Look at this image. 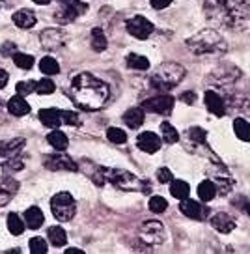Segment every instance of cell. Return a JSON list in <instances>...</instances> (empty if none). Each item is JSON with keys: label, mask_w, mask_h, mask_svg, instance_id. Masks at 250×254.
Segmentation results:
<instances>
[{"label": "cell", "mask_w": 250, "mask_h": 254, "mask_svg": "<svg viewBox=\"0 0 250 254\" xmlns=\"http://www.w3.org/2000/svg\"><path fill=\"white\" fill-rule=\"evenodd\" d=\"M124 122L127 127L131 129H138V127L144 124V109L140 107H133L124 114Z\"/></svg>", "instance_id": "7402d4cb"}, {"label": "cell", "mask_w": 250, "mask_h": 254, "mask_svg": "<svg viewBox=\"0 0 250 254\" xmlns=\"http://www.w3.org/2000/svg\"><path fill=\"white\" fill-rule=\"evenodd\" d=\"M136 144H138V148L142 151H146V153H155V151L161 150V136H157L155 133H151V131H146V133H140L138 138H136Z\"/></svg>", "instance_id": "9a60e30c"}, {"label": "cell", "mask_w": 250, "mask_h": 254, "mask_svg": "<svg viewBox=\"0 0 250 254\" xmlns=\"http://www.w3.org/2000/svg\"><path fill=\"white\" fill-rule=\"evenodd\" d=\"M39 120L43 126L51 127V129H56L60 127L62 122V111H56V109H41L39 111Z\"/></svg>", "instance_id": "d6986e66"}, {"label": "cell", "mask_w": 250, "mask_h": 254, "mask_svg": "<svg viewBox=\"0 0 250 254\" xmlns=\"http://www.w3.org/2000/svg\"><path fill=\"white\" fill-rule=\"evenodd\" d=\"M17 189H19V183L15 180H11V178L0 180V206H6Z\"/></svg>", "instance_id": "ffe728a7"}, {"label": "cell", "mask_w": 250, "mask_h": 254, "mask_svg": "<svg viewBox=\"0 0 250 254\" xmlns=\"http://www.w3.org/2000/svg\"><path fill=\"white\" fill-rule=\"evenodd\" d=\"M181 101H185V103H194L196 101V94L194 92H185V94L181 95Z\"/></svg>", "instance_id": "f6af8a7d"}, {"label": "cell", "mask_w": 250, "mask_h": 254, "mask_svg": "<svg viewBox=\"0 0 250 254\" xmlns=\"http://www.w3.org/2000/svg\"><path fill=\"white\" fill-rule=\"evenodd\" d=\"M211 226L220 234H230L235 228V221L226 213H217L211 217Z\"/></svg>", "instance_id": "ac0fdd59"}, {"label": "cell", "mask_w": 250, "mask_h": 254, "mask_svg": "<svg viewBox=\"0 0 250 254\" xmlns=\"http://www.w3.org/2000/svg\"><path fill=\"white\" fill-rule=\"evenodd\" d=\"M8 111H9V114H13V116H26V114L30 112V105L24 101L23 95L17 94L8 101Z\"/></svg>", "instance_id": "44dd1931"}, {"label": "cell", "mask_w": 250, "mask_h": 254, "mask_svg": "<svg viewBox=\"0 0 250 254\" xmlns=\"http://www.w3.org/2000/svg\"><path fill=\"white\" fill-rule=\"evenodd\" d=\"M103 176H105V182H110L114 187L122 190H142L149 194L151 192V185L144 180H138L134 174H131L129 170L124 168H103Z\"/></svg>", "instance_id": "5b68a950"}, {"label": "cell", "mask_w": 250, "mask_h": 254, "mask_svg": "<svg viewBox=\"0 0 250 254\" xmlns=\"http://www.w3.org/2000/svg\"><path fill=\"white\" fill-rule=\"evenodd\" d=\"M205 107H207V111L213 112L215 116H224V114H226L224 99H222L217 92H213V90H207V92H205Z\"/></svg>", "instance_id": "e0dca14e"}, {"label": "cell", "mask_w": 250, "mask_h": 254, "mask_svg": "<svg viewBox=\"0 0 250 254\" xmlns=\"http://www.w3.org/2000/svg\"><path fill=\"white\" fill-rule=\"evenodd\" d=\"M8 80H9L8 71H4V69H0V90H2V88H6V84H8Z\"/></svg>", "instance_id": "bcb514c9"}, {"label": "cell", "mask_w": 250, "mask_h": 254, "mask_svg": "<svg viewBox=\"0 0 250 254\" xmlns=\"http://www.w3.org/2000/svg\"><path fill=\"white\" fill-rule=\"evenodd\" d=\"M149 2H151V8L155 9H164L172 4V0H149Z\"/></svg>", "instance_id": "ee69618b"}, {"label": "cell", "mask_w": 250, "mask_h": 254, "mask_svg": "<svg viewBox=\"0 0 250 254\" xmlns=\"http://www.w3.org/2000/svg\"><path fill=\"white\" fill-rule=\"evenodd\" d=\"M26 140L24 138H11V140H0V165H6L8 161L17 157L23 151Z\"/></svg>", "instance_id": "30bf717a"}, {"label": "cell", "mask_w": 250, "mask_h": 254, "mask_svg": "<svg viewBox=\"0 0 250 254\" xmlns=\"http://www.w3.org/2000/svg\"><path fill=\"white\" fill-rule=\"evenodd\" d=\"M234 131H235V135H237V138H241L245 142H250V124L247 120H243V118L235 120Z\"/></svg>", "instance_id": "f546056e"}, {"label": "cell", "mask_w": 250, "mask_h": 254, "mask_svg": "<svg viewBox=\"0 0 250 254\" xmlns=\"http://www.w3.org/2000/svg\"><path fill=\"white\" fill-rule=\"evenodd\" d=\"M157 180L161 183H170L174 180V176L168 168H159V170H157Z\"/></svg>", "instance_id": "b9f144b4"}, {"label": "cell", "mask_w": 250, "mask_h": 254, "mask_svg": "<svg viewBox=\"0 0 250 254\" xmlns=\"http://www.w3.org/2000/svg\"><path fill=\"white\" fill-rule=\"evenodd\" d=\"M47 238L55 247H62L67 241V234H65V230H63L62 226H51L47 230Z\"/></svg>", "instance_id": "83f0119b"}, {"label": "cell", "mask_w": 250, "mask_h": 254, "mask_svg": "<svg viewBox=\"0 0 250 254\" xmlns=\"http://www.w3.org/2000/svg\"><path fill=\"white\" fill-rule=\"evenodd\" d=\"M188 192H190V187H188L187 182H183V180H172L170 182V194H172L174 198L178 200L187 198Z\"/></svg>", "instance_id": "4316f807"}, {"label": "cell", "mask_w": 250, "mask_h": 254, "mask_svg": "<svg viewBox=\"0 0 250 254\" xmlns=\"http://www.w3.org/2000/svg\"><path fill=\"white\" fill-rule=\"evenodd\" d=\"M24 222H23V219L19 217V215H15V213H9L8 215V230H9V234H13V236H21L24 232Z\"/></svg>", "instance_id": "d6a6232c"}, {"label": "cell", "mask_w": 250, "mask_h": 254, "mask_svg": "<svg viewBox=\"0 0 250 254\" xmlns=\"http://www.w3.org/2000/svg\"><path fill=\"white\" fill-rule=\"evenodd\" d=\"M127 65L131 67V69H148L149 67V60L146 56H140V55H129L127 56Z\"/></svg>", "instance_id": "836d02e7"}, {"label": "cell", "mask_w": 250, "mask_h": 254, "mask_svg": "<svg viewBox=\"0 0 250 254\" xmlns=\"http://www.w3.org/2000/svg\"><path fill=\"white\" fill-rule=\"evenodd\" d=\"M198 196L202 202H211L215 196H217V185L211 180H205L198 185Z\"/></svg>", "instance_id": "d4e9b609"}, {"label": "cell", "mask_w": 250, "mask_h": 254, "mask_svg": "<svg viewBox=\"0 0 250 254\" xmlns=\"http://www.w3.org/2000/svg\"><path fill=\"white\" fill-rule=\"evenodd\" d=\"M86 9H88V6L84 4V2H80V0H71L69 4H65V6H63V9L58 13V17H56V19H58L60 23H63V24L71 23V21H75L77 17L82 15Z\"/></svg>", "instance_id": "5bb4252c"}, {"label": "cell", "mask_w": 250, "mask_h": 254, "mask_svg": "<svg viewBox=\"0 0 250 254\" xmlns=\"http://www.w3.org/2000/svg\"><path fill=\"white\" fill-rule=\"evenodd\" d=\"M51 209H53V215H55L58 221L65 222V221H71L75 217L77 204H75V198L71 196L69 192H58L51 200Z\"/></svg>", "instance_id": "8992f818"}, {"label": "cell", "mask_w": 250, "mask_h": 254, "mask_svg": "<svg viewBox=\"0 0 250 254\" xmlns=\"http://www.w3.org/2000/svg\"><path fill=\"white\" fill-rule=\"evenodd\" d=\"M62 122L67 126H78V114L73 111H62Z\"/></svg>", "instance_id": "60d3db41"}, {"label": "cell", "mask_w": 250, "mask_h": 254, "mask_svg": "<svg viewBox=\"0 0 250 254\" xmlns=\"http://www.w3.org/2000/svg\"><path fill=\"white\" fill-rule=\"evenodd\" d=\"M138 236L148 245H161L166 238L164 226L159 221H146L138 230Z\"/></svg>", "instance_id": "52a82bcc"}, {"label": "cell", "mask_w": 250, "mask_h": 254, "mask_svg": "<svg viewBox=\"0 0 250 254\" xmlns=\"http://www.w3.org/2000/svg\"><path fill=\"white\" fill-rule=\"evenodd\" d=\"M166 207H168V202L163 196H151L149 198V211H153V213H164Z\"/></svg>", "instance_id": "74e56055"}, {"label": "cell", "mask_w": 250, "mask_h": 254, "mask_svg": "<svg viewBox=\"0 0 250 254\" xmlns=\"http://www.w3.org/2000/svg\"><path fill=\"white\" fill-rule=\"evenodd\" d=\"M49 144L55 148V150L58 151H63L67 150V146H69V140H67V136L63 135L62 131H58V129H55V131H51L47 136Z\"/></svg>", "instance_id": "484cf974"}, {"label": "cell", "mask_w": 250, "mask_h": 254, "mask_svg": "<svg viewBox=\"0 0 250 254\" xmlns=\"http://www.w3.org/2000/svg\"><path fill=\"white\" fill-rule=\"evenodd\" d=\"M60 2H62V4H63V6H65V4H69V2H71V0H60Z\"/></svg>", "instance_id": "681fc988"}, {"label": "cell", "mask_w": 250, "mask_h": 254, "mask_svg": "<svg viewBox=\"0 0 250 254\" xmlns=\"http://www.w3.org/2000/svg\"><path fill=\"white\" fill-rule=\"evenodd\" d=\"M107 45H109V41H107L105 32L101 28H94L92 30V47H94L95 53H103L107 49Z\"/></svg>", "instance_id": "f1b7e54d"}, {"label": "cell", "mask_w": 250, "mask_h": 254, "mask_svg": "<svg viewBox=\"0 0 250 254\" xmlns=\"http://www.w3.org/2000/svg\"><path fill=\"white\" fill-rule=\"evenodd\" d=\"M125 26H127V32H129L131 36H134L136 40H148L149 36L153 34V30H155L153 23L142 15H134V17H131V19H127Z\"/></svg>", "instance_id": "ba28073f"}, {"label": "cell", "mask_w": 250, "mask_h": 254, "mask_svg": "<svg viewBox=\"0 0 250 254\" xmlns=\"http://www.w3.org/2000/svg\"><path fill=\"white\" fill-rule=\"evenodd\" d=\"M247 213L250 215V204H247Z\"/></svg>", "instance_id": "f907efd6"}, {"label": "cell", "mask_w": 250, "mask_h": 254, "mask_svg": "<svg viewBox=\"0 0 250 254\" xmlns=\"http://www.w3.org/2000/svg\"><path fill=\"white\" fill-rule=\"evenodd\" d=\"M55 90H56V86L51 79H41L39 82H36V94H39V95H49V94H53Z\"/></svg>", "instance_id": "8d00e7d4"}, {"label": "cell", "mask_w": 250, "mask_h": 254, "mask_svg": "<svg viewBox=\"0 0 250 254\" xmlns=\"http://www.w3.org/2000/svg\"><path fill=\"white\" fill-rule=\"evenodd\" d=\"M65 253L67 254H82V251H80V249H67Z\"/></svg>", "instance_id": "7dc6e473"}, {"label": "cell", "mask_w": 250, "mask_h": 254, "mask_svg": "<svg viewBox=\"0 0 250 254\" xmlns=\"http://www.w3.org/2000/svg\"><path fill=\"white\" fill-rule=\"evenodd\" d=\"M142 107L149 112H155V114H170L174 109V97L170 95H155L151 99H146Z\"/></svg>", "instance_id": "8fae6325"}, {"label": "cell", "mask_w": 250, "mask_h": 254, "mask_svg": "<svg viewBox=\"0 0 250 254\" xmlns=\"http://www.w3.org/2000/svg\"><path fill=\"white\" fill-rule=\"evenodd\" d=\"M183 136H185V142H187L188 148H192V150H198V148L209 150L207 148V140H205L207 133L203 129H200V127H190Z\"/></svg>", "instance_id": "2e32d148"}, {"label": "cell", "mask_w": 250, "mask_h": 254, "mask_svg": "<svg viewBox=\"0 0 250 254\" xmlns=\"http://www.w3.org/2000/svg\"><path fill=\"white\" fill-rule=\"evenodd\" d=\"M13 62L21 69H30L32 65H34V58L30 55H24V53H15L13 55Z\"/></svg>", "instance_id": "d590c367"}, {"label": "cell", "mask_w": 250, "mask_h": 254, "mask_svg": "<svg viewBox=\"0 0 250 254\" xmlns=\"http://www.w3.org/2000/svg\"><path fill=\"white\" fill-rule=\"evenodd\" d=\"M107 138L114 144L127 142V135H125L124 129H120V127H109V129H107Z\"/></svg>", "instance_id": "e575fe53"}, {"label": "cell", "mask_w": 250, "mask_h": 254, "mask_svg": "<svg viewBox=\"0 0 250 254\" xmlns=\"http://www.w3.org/2000/svg\"><path fill=\"white\" fill-rule=\"evenodd\" d=\"M207 17L222 26H237L250 17V0H207Z\"/></svg>", "instance_id": "7a4b0ae2"}, {"label": "cell", "mask_w": 250, "mask_h": 254, "mask_svg": "<svg viewBox=\"0 0 250 254\" xmlns=\"http://www.w3.org/2000/svg\"><path fill=\"white\" fill-rule=\"evenodd\" d=\"M71 97L84 111H97L109 99V86L92 73H78L71 82Z\"/></svg>", "instance_id": "6da1fadb"}, {"label": "cell", "mask_w": 250, "mask_h": 254, "mask_svg": "<svg viewBox=\"0 0 250 254\" xmlns=\"http://www.w3.org/2000/svg\"><path fill=\"white\" fill-rule=\"evenodd\" d=\"M36 15H34V11L30 9H19L13 13V23L19 26V28H32L34 24H36Z\"/></svg>", "instance_id": "cb8c5ba5"}, {"label": "cell", "mask_w": 250, "mask_h": 254, "mask_svg": "<svg viewBox=\"0 0 250 254\" xmlns=\"http://www.w3.org/2000/svg\"><path fill=\"white\" fill-rule=\"evenodd\" d=\"M23 167H24V163L19 157H13L11 161L6 163V170H8V172H13V170H23Z\"/></svg>", "instance_id": "7bdbcfd3"}, {"label": "cell", "mask_w": 250, "mask_h": 254, "mask_svg": "<svg viewBox=\"0 0 250 254\" xmlns=\"http://www.w3.org/2000/svg\"><path fill=\"white\" fill-rule=\"evenodd\" d=\"M188 49L196 55H219L226 51V41L215 30H200L187 40Z\"/></svg>", "instance_id": "3957f363"}, {"label": "cell", "mask_w": 250, "mask_h": 254, "mask_svg": "<svg viewBox=\"0 0 250 254\" xmlns=\"http://www.w3.org/2000/svg\"><path fill=\"white\" fill-rule=\"evenodd\" d=\"M180 211L188 219H196V221H203L207 219V207H203L200 202H196L192 198H183L180 204Z\"/></svg>", "instance_id": "4fadbf2b"}, {"label": "cell", "mask_w": 250, "mask_h": 254, "mask_svg": "<svg viewBox=\"0 0 250 254\" xmlns=\"http://www.w3.org/2000/svg\"><path fill=\"white\" fill-rule=\"evenodd\" d=\"M15 92L19 95H28L32 94V92H36V82L34 80H26V82H17L15 86Z\"/></svg>", "instance_id": "ab89813d"}, {"label": "cell", "mask_w": 250, "mask_h": 254, "mask_svg": "<svg viewBox=\"0 0 250 254\" xmlns=\"http://www.w3.org/2000/svg\"><path fill=\"white\" fill-rule=\"evenodd\" d=\"M161 133H163L164 142L174 144L180 140V133L176 131V127H174L170 122H163V124H161Z\"/></svg>", "instance_id": "1f68e13d"}, {"label": "cell", "mask_w": 250, "mask_h": 254, "mask_svg": "<svg viewBox=\"0 0 250 254\" xmlns=\"http://www.w3.org/2000/svg\"><path fill=\"white\" fill-rule=\"evenodd\" d=\"M183 77H185L183 65H180L178 62H166V64H161L157 67L155 73L149 79V84L155 88V90L166 92L170 88L178 86L181 80H183Z\"/></svg>", "instance_id": "277c9868"}, {"label": "cell", "mask_w": 250, "mask_h": 254, "mask_svg": "<svg viewBox=\"0 0 250 254\" xmlns=\"http://www.w3.org/2000/svg\"><path fill=\"white\" fill-rule=\"evenodd\" d=\"M32 2H36V4H41V6H43V4H49L51 0H32Z\"/></svg>", "instance_id": "c3c4849f"}, {"label": "cell", "mask_w": 250, "mask_h": 254, "mask_svg": "<svg viewBox=\"0 0 250 254\" xmlns=\"http://www.w3.org/2000/svg\"><path fill=\"white\" fill-rule=\"evenodd\" d=\"M24 221H26V226H28V228L38 230L39 226L43 224V221H45V217H43V213H41V209H39V207L32 206L24 211Z\"/></svg>", "instance_id": "603a6c76"}, {"label": "cell", "mask_w": 250, "mask_h": 254, "mask_svg": "<svg viewBox=\"0 0 250 254\" xmlns=\"http://www.w3.org/2000/svg\"><path fill=\"white\" fill-rule=\"evenodd\" d=\"M39 40H41V45H43L45 49L55 51V49H60V47L65 45L67 36H65V32L63 30H58V28H49V30L41 32Z\"/></svg>", "instance_id": "7c38bea8"}, {"label": "cell", "mask_w": 250, "mask_h": 254, "mask_svg": "<svg viewBox=\"0 0 250 254\" xmlns=\"http://www.w3.org/2000/svg\"><path fill=\"white\" fill-rule=\"evenodd\" d=\"M43 165H45V168H49V170H67V172L78 170L77 163H75L69 155H65L63 151H58V150H56V153L45 155V157H43Z\"/></svg>", "instance_id": "9c48e42d"}, {"label": "cell", "mask_w": 250, "mask_h": 254, "mask_svg": "<svg viewBox=\"0 0 250 254\" xmlns=\"http://www.w3.org/2000/svg\"><path fill=\"white\" fill-rule=\"evenodd\" d=\"M30 253H34V254H45L49 251V247H47V243H45V239L43 238H34V239H30Z\"/></svg>", "instance_id": "f35d334b"}, {"label": "cell", "mask_w": 250, "mask_h": 254, "mask_svg": "<svg viewBox=\"0 0 250 254\" xmlns=\"http://www.w3.org/2000/svg\"><path fill=\"white\" fill-rule=\"evenodd\" d=\"M39 69L45 75H56V73H60V65L53 56H43L39 60Z\"/></svg>", "instance_id": "4dcf8cb0"}]
</instances>
